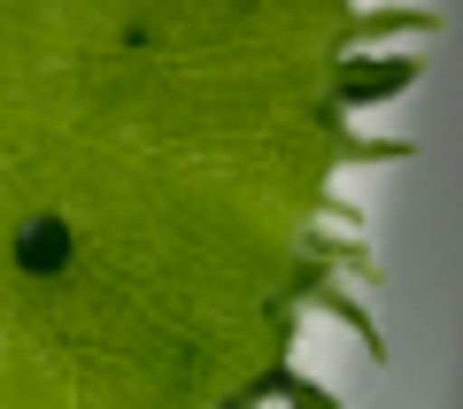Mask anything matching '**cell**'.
I'll use <instances>...</instances> for the list:
<instances>
[{
	"label": "cell",
	"instance_id": "1",
	"mask_svg": "<svg viewBox=\"0 0 463 409\" xmlns=\"http://www.w3.org/2000/svg\"><path fill=\"white\" fill-rule=\"evenodd\" d=\"M432 0H0V409H355L364 185L417 163Z\"/></svg>",
	"mask_w": 463,
	"mask_h": 409
}]
</instances>
